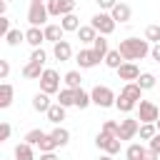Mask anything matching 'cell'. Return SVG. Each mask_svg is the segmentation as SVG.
Here are the masks:
<instances>
[{"instance_id": "6da1fadb", "label": "cell", "mask_w": 160, "mask_h": 160, "mask_svg": "<svg viewBox=\"0 0 160 160\" xmlns=\"http://www.w3.org/2000/svg\"><path fill=\"white\" fill-rule=\"evenodd\" d=\"M118 50L125 60L135 62V60H142V58L150 55V42L145 38H125V40H120Z\"/></svg>"}, {"instance_id": "7a4b0ae2", "label": "cell", "mask_w": 160, "mask_h": 160, "mask_svg": "<svg viewBox=\"0 0 160 160\" xmlns=\"http://www.w3.org/2000/svg\"><path fill=\"white\" fill-rule=\"evenodd\" d=\"M90 95H92V105H98V108H115V92L108 88V85H95L92 90H90Z\"/></svg>"}, {"instance_id": "3957f363", "label": "cell", "mask_w": 160, "mask_h": 160, "mask_svg": "<svg viewBox=\"0 0 160 160\" xmlns=\"http://www.w3.org/2000/svg\"><path fill=\"white\" fill-rule=\"evenodd\" d=\"M95 145H98V150H105V152H110V155H118L122 140H120L118 135H110V132L100 130V132L95 135Z\"/></svg>"}, {"instance_id": "277c9868", "label": "cell", "mask_w": 160, "mask_h": 160, "mask_svg": "<svg viewBox=\"0 0 160 160\" xmlns=\"http://www.w3.org/2000/svg\"><path fill=\"white\" fill-rule=\"evenodd\" d=\"M90 25L100 32V35H112V30H115V20H112V15L110 12H105V10H100V12H95L92 18H90Z\"/></svg>"}, {"instance_id": "5b68a950", "label": "cell", "mask_w": 160, "mask_h": 160, "mask_svg": "<svg viewBox=\"0 0 160 160\" xmlns=\"http://www.w3.org/2000/svg\"><path fill=\"white\" fill-rule=\"evenodd\" d=\"M40 90L48 92V95L60 92V75H58V70H52V68L42 70V75H40Z\"/></svg>"}, {"instance_id": "8992f818", "label": "cell", "mask_w": 160, "mask_h": 160, "mask_svg": "<svg viewBox=\"0 0 160 160\" xmlns=\"http://www.w3.org/2000/svg\"><path fill=\"white\" fill-rule=\"evenodd\" d=\"M48 18H50V12H48V2H30V8H28V22L30 25H48Z\"/></svg>"}, {"instance_id": "52a82bcc", "label": "cell", "mask_w": 160, "mask_h": 160, "mask_svg": "<svg viewBox=\"0 0 160 160\" xmlns=\"http://www.w3.org/2000/svg\"><path fill=\"white\" fill-rule=\"evenodd\" d=\"M160 118V108L150 100H140L138 102V120L140 122H155Z\"/></svg>"}, {"instance_id": "ba28073f", "label": "cell", "mask_w": 160, "mask_h": 160, "mask_svg": "<svg viewBox=\"0 0 160 160\" xmlns=\"http://www.w3.org/2000/svg\"><path fill=\"white\" fill-rule=\"evenodd\" d=\"M75 5L78 0H48V12L52 18H62V15L75 12Z\"/></svg>"}, {"instance_id": "9c48e42d", "label": "cell", "mask_w": 160, "mask_h": 160, "mask_svg": "<svg viewBox=\"0 0 160 160\" xmlns=\"http://www.w3.org/2000/svg\"><path fill=\"white\" fill-rule=\"evenodd\" d=\"M100 55L92 50V48H82L80 52H78V58H75V62L80 65V70H90V68H95V65H100Z\"/></svg>"}, {"instance_id": "30bf717a", "label": "cell", "mask_w": 160, "mask_h": 160, "mask_svg": "<svg viewBox=\"0 0 160 160\" xmlns=\"http://www.w3.org/2000/svg\"><path fill=\"white\" fill-rule=\"evenodd\" d=\"M138 130H140V122H138V118H125V120H120L118 138H120V140H132V138L138 135Z\"/></svg>"}, {"instance_id": "8fae6325", "label": "cell", "mask_w": 160, "mask_h": 160, "mask_svg": "<svg viewBox=\"0 0 160 160\" xmlns=\"http://www.w3.org/2000/svg\"><path fill=\"white\" fill-rule=\"evenodd\" d=\"M115 72H118V78H120V80H125V82H135V80L140 78V68H138L135 62H130V60H125Z\"/></svg>"}, {"instance_id": "7c38bea8", "label": "cell", "mask_w": 160, "mask_h": 160, "mask_svg": "<svg viewBox=\"0 0 160 160\" xmlns=\"http://www.w3.org/2000/svg\"><path fill=\"white\" fill-rule=\"evenodd\" d=\"M110 15H112L115 22H130V18H132V8H130L128 2H120V0H118V5L110 10Z\"/></svg>"}, {"instance_id": "4fadbf2b", "label": "cell", "mask_w": 160, "mask_h": 160, "mask_svg": "<svg viewBox=\"0 0 160 160\" xmlns=\"http://www.w3.org/2000/svg\"><path fill=\"white\" fill-rule=\"evenodd\" d=\"M25 42L32 45V48H40V45L45 42V30L38 28V25H30V28L25 30Z\"/></svg>"}, {"instance_id": "5bb4252c", "label": "cell", "mask_w": 160, "mask_h": 160, "mask_svg": "<svg viewBox=\"0 0 160 160\" xmlns=\"http://www.w3.org/2000/svg\"><path fill=\"white\" fill-rule=\"evenodd\" d=\"M52 55H55V60H60V62H68V60L72 58V48H70V42H68V40H60V42H55V45H52Z\"/></svg>"}, {"instance_id": "9a60e30c", "label": "cell", "mask_w": 160, "mask_h": 160, "mask_svg": "<svg viewBox=\"0 0 160 160\" xmlns=\"http://www.w3.org/2000/svg\"><path fill=\"white\" fill-rule=\"evenodd\" d=\"M42 30H45V40L48 42H60L62 40V35H65V30H62V25H55V22H48V25H42Z\"/></svg>"}, {"instance_id": "2e32d148", "label": "cell", "mask_w": 160, "mask_h": 160, "mask_svg": "<svg viewBox=\"0 0 160 160\" xmlns=\"http://www.w3.org/2000/svg\"><path fill=\"white\" fill-rule=\"evenodd\" d=\"M120 92H122L125 98H130L132 102H140V100H142V92H145V90H142V88H140L138 82H125Z\"/></svg>"}, {"instance_id": "e0dca14e", "label": "cell", "mask_w": 160, "mask_h": 160, "mask_svg": "<svg viewBox=\"0 0 160 160\" xmlns=\"http://www.w3.org/2000/svg\"><path fill=\"white\" fill-rule=\"evenodd\" d=\"M65 110H68L65 105H60V102H52V105H50V110H48L45 115H48V120H50L52 125H60V122L65 120Z\"/></svg>"}, {"instance_id": "ac0fdd59", "label": "cell", "mask_w": 160, "mask_h": 160, "mask_svg": "<svg viewBox=\"0 0 160 160\" xmlns=\"http://www.w3.org/2000/svg\"><path fill=\"white\" fill-rule=\"evenodd\" d=\"M100 32L92 28V25H80V30H78V40L82 42V45H92V40L98 38Z\"/></svg>"}, {"instance_id": "d6986e66", "label": "cell", "mask_w": 160, "mask_h": 160, "mask_svg": "<svg viewBox=\"0 0 160 160\" xmlns=\"http://www.w3.org/2000/svg\"><path fill=\"white\" fill-rule=\"evenodd\" d=\"M42 70H45V65H42V62H32V60H30V62L22 68V78H28V80H40Z\"/></svg>"}, {"instance_id": "ffe728a7", "label": "cell", "mask_w": 160, "mask_h": 160, "mask_svg": "<svg viewBox=\"0 0 160 160\" xmlns=\"http://www.w3.org/2000/svg\"><path fill=\"white\" fill-rule=\"evenodd\" d=\"M50 105H52V102H50V95H48V92H42V90L35 92V98H32V110H38V112H48Z\"/></svg>"}, {"instance_id": "44dd1931", "label": "cell", "mask_w": 160, "mask_h": 160, "mask_svg": "<svg viewBox=\"0 0 160 160\" xmlns=\"http://www.w3.org/2000/svg\"><path fill=\"white\" fill-rule=\"evenodd\" d=\"M60 25H62V30H65V32H78V30H80V18H78L75 12L62 15V18H60Z\"/></svg>"}, {"instance_id": "7402d4cb", "label": "cell", "mask_w": 160, "mask_h": 160, "mask_svg": "<svg viewBox=\"0 0 160 160\" xmlns=\"http://www.w3.org/2000/svg\"><path fill=\"white\" fill-rule=\"evenodd\" d=\"M102 62H105L110 70H118V68L125 62V58H122V55H120V50L115 48V50H108V55H105V60H102Z\"/></svg>"}, {"instance_id": "603a6c76", "label": "cell", "mask_w": 160, "mask_h": 160, "mask_svg": "<svg viewBox=\"0 0 160 160\" xmlns=\"http://www.w3.org/2000/svg\"><path fill=\"white\" fill-rule=\"evenodd\" d=\"M12 95H15L12 85L10 82H2L0 85V108H10L12 105Z\"/></svg>"}, {"instance_id": "cb8c5ba5", "label": "cell", "mask_w": 160, "mask_h": 160, "mask_svg": "<svg viewBox=\"0 0 160 160\" xmlns=\"http://www.w3.org/2000/svg\"><path fill=\"white\" fill-rule=\"evenodd\" d=\"M88 105H92V95L88 90H82V88H75V108L85 110Z\"/></svg>"}, {"instance_id": "d4e9b609", "label": "cell", "mask_w": 160, "mask_h": 160, "mask_svg": "<svg viewBox=\"0 0 160 160\" xmlns=\"http://www.w3.org/2000/svg\"><path fill=\"white\" fill-rule=\"evenodd\" d=\"M15 160H35L32 145H30V142H18V145H15Z\"/></svg>"}, {"instance_id": "484cf974", "label": "cell", "mask_w": 160, "mask_h": 160, "mask_svg": "<svg viewBox=\"0 0 160 160\" xmlns=\"http://www.w3.org/2000/svg\"><path fill=\"white\" fill-rule=\"evenodd\" d=\"M115 108H118V110H120V112H125V115H128V112H132V110H135V108H138V102H132V100H130V98H125V95H122V92H120V95H118V98H115Z\"/></svg>"}, {"instance_id": "4316f807", "label": "cell", "mask_w": 160, "mask_h": 160, "mask_svg": "<svg viewBox=\"0 0 160 160\" xmlns=\"http://www.w3.org/2000/svg\"><path fill=\"white\" fill-rule=\"evenodd\" d=\"M92 50L105 60V55H108V50H110V45H108V35H98V38L92 40Z\"/></svg>"}, {"instance_id": "83f0119b", "label": "cell", "mask_w": 160, "mask_h": 160, "mask_svg": "<svg viewBox=\"0 0 160 160\" xmlns=\"http://www.w3.org/2000/svg\"><path fill=\"white\" fill-rule=\"evenodd\" d=\"M155 132H158V125L155 122H140V130H138V135H140V140H152L155 138Z\"/></svg>"}, {"instance_id": "f1b7e54d", "label": "cell", "mask_w": 160, "mask_h": 160, "mask_svg": "<svg viewBox=\"0 0 160 160\" xmlns=\"http://www.w3.org/2000/svg\"><path fill=\"white\" fill-rule=\"evenodd\" d=\"M50 135L55 138V142H58V148H65V145L70 142V130H68V128H60V125H58V128H55V130H52Z\"/></svg>"}, {"instance_id": "f546056e", "label": "cell", "mask_w": 160, "mask_h": 160, "mask_svg": "<svg viewBox=\"0 0 160 160\" xmlns=\"http://www.w3.org/2000/svg\"><path fill=\"white\" fill-rule=\"evenodd\" d=\"M142 152H145V145L142 142H130L128 150H125V158L128 160H142Z\"/></svg>"}, {"instance_id": "4dcf8cb0", "label": "cell", "mask_w": 160, "mask_h": 160, "mask_svg": "<svg viewBox=\"0 0 160 160\" xmlns=\"http://www.w3.org/2000/svg\"><path fill=\"white\" fill-rule=\"evenodd\" d=\"M5 42H8L10 48H18L20 42H25V32H22V30H18V28H12V30L5 35Z\"/></svg>"}, {"instance_id": "1f68e13d", "label": "cell", "mask_w": 160, "mask_h": 160, "mask_svg": "<svg viewBox=\"0 0 160 160\" xmlns=\"http://www.w3.org/2000/svg\"><path fill=\"white\" fill-rule=\"evenodd\" d=\"M58 102L65 105V108L75 105V90H72V88H62V90L58 92Z\"/></svg>"}, {"instance_id": "d6a6232c", "label": "cell", "mask_w": 160, "mask_h": 160, "mask_svg": "<svg viewBox=\"0 0 160 160\" xmlns=\"http://www.w3.org/2000/svg\"><path fill=\"white\" fill-rule=\"evenodd\" d=\"M135 82H138L142 90H152V88H155V82H158V78H155L152 72H140V78H138Z\"/></svg>"}, {"instance_id": "836d02e7", "label": "cell", "mask_w": 160, "mask_h": 160, "mask_svg": "<svg viewBox=\"0 0 160 160\" xmlns=\"http://www.w3.org/2000/svg\"><path fill=\"white\" fill-rule=\"evenodd\" d=\"M82 85V75L78 72V70H70V72H65V88H80Z\"/></svg>"}, {"instance_id": "e575fe53", "label": "cell", "mask_w": 160, "mask_h": 160, "mask_svg": "<svg viewBox=\"0 0 160 160\" xmlns=\"http://www.w3.org/2000/svg\"><path fill=\"white\" fill-rule=\"evenodd\" d=\"M38 148H40V152H55V148H58V142H55V138L50 135V132H45V138L38 142Z\"/></svg>"}, {"instance_id": "d590c367", "label": "cell", "mask_w": 160, "mask_h": 160, "mask_svg": "<svg viewBox=\"0 0 160 160\" xmlns=\"http://www.w3.org/2000/svg\"><path fill=\"white\" fill-rule=\"evenodd\" d=\"M145 40L152 42V45L160 42V25H148V28H145Z\"/></svg>"}, {"instance_id": "8d00e7d4", "label": "cell", "mask_w": 160, "mask_h": 160, "mask_svg": "<svg viewBox=\"0 0 160 160\" xmlns=\"http://www.w3.org/2000/svg\"><path fill=\"white\" fill-rule=\"evenodd\" d=\"M42 138H45V132H42V130H38V128H35V130H30V132H28V135H25V142H30V145H38V142H40V140H42Z\"/></svg>"}, {"instance_id": "74e56055", "label": "cell", "mask_w": 160, "mask_h": 160, "mask_svg": "<svg viewBox=\"0 0 160 160\" xmlns=\"http://www.w3.org/2000/svg\"><path fill=\"white\" fill-rule=\"evenodd\" d=\"M30 60H32V62H42V65H45V60H48V52H45L42 48H32V55H30Z\"/></svg>"}, {"instance_id": "f35d334b", "label": "cell", "mask_w": 160, "mask_h": 160, "mask_svg": "<svg viewBox=\"0 0 160 160\" xmlns=\"http://www.w3.org/2000/svg\"><path fill=\"white\" fill-rule=\"evenodd\" d=\"M100 130H105V132H110V135H118V130H120V122H115V120H105Z\"/></svg>"}, {"instance_id": "ab89813d", "label": "cell", "mask_w": 160, "mask_h": 160, "mask_svg": "<svg viewBox=\"0 0 160 160\" xmlns=\"http://www.w3.org/2000/svg\"><path fill=\"white\" fill-rule=\"evenodd\" d=\"M10 30H12V28H10V20H8V15H0V35L5 38Z\"/></svg>"}, {"instance_id": "60d3db41", "label": "cell", "mask_w": 160, "mask_h": 160, "mask_svg": "<svg viewBox=\"0 0 160 160\" xmlns=\"http://www.w3.org/2000/svg\"><path fill=\"white\" fill-rule=\"evenodd\" d=\"M95 2H98V8H100V10H108V12L118 5V0H95Z\"/></svg>"}, {"instance_id": "b9f144b4", "label": "cell", "mask_w": 160, "mask_h": 160, "mask_svg": "<svg viewBox=\"0 0 160 160\" xmlns=\"http://www.w3.org/2000/svg\"><path fill=\"white\" fill-rule=\"evenodd\" d=\"M8 75H10V62L8 60H0V78L8 80Z\"/></svg>"}, {"instance_id": "7bdbcfd3", "label": "cell", "mask_w": 160, "mask_h": 160, "mask_svg": "<svg viewBox=\"0 0 160 160\" xmlns=\"http://www.w3.org/2000/svg\"><path fill=\"white\" fill-rule=\"evenodd\" d=\"M10 132H12L10 122H2V125H0V140H8V138H10Z\"/></svg>"}, {"instance_id": "ee69618b", "label": "cell", "mask_w": 160, "mask_h": 160, "mask_svg": "<svg viewBox=\"0 0 160 160\" xmlns=\"http://www.w3.org/2000/svg\"><path fill=\"white\" fill-rule=\"evenodd\" d=\"M142 160H160V155H158L152 148H145V152H142Z\"/></svg>"}, {"instance_id": "f6af8a7d", "label": "cell", "mask_w": 160, "mask_h": 160, "mask_svg": "<svg viewBox=\"0 0 160 160\" xmlns=\"http://www.w3.org/2000/svg\"><path fill=\"white\" fill-rule=\"evenodd\" d=\"M150 58H152V62H160V42H155L150 48Z\"/></svg>"}, {"instance_id": "bcb514c9", "label": "cell", "mask_w": 160, "mask_h": 160, "mask_svg": "<svg viewBox=\"0 0 160 160\" xmlns=\"http://www.w3.org/2000/svg\"><path fill=\"white\" fill-rule=\"evenodd\" d=\"M148 148H152V150H155V152H158V155H160V130H158V132H155V138H152V140H150V145H148Z\"/></svg>"}, {"instance_id": "7dc6e473", "label": "cell", "mask_w": 160, "mask_h": 160, "mask_svg": "<svg viewBox=\"0 0 160 160\" xmlns=\"http://www.w3.org/2000/svg\"><path fill=\"white\" fill-rule=\"evenodd\" d=\"M40 160H58L55 152H40Z\"/></svg>"}, {"instance_id": "c3c4849f", "label": "cell", "mask_w": 160, "mask_h": 160, "mask_svg": "<svg viewBox=\"0 0 160 160\" xmlns=\"http://www.w3.org/2000/svg\"><path fill=\"white\" fill-rule=\"evenodd\" d=\"M98 160H112V155H110V152H105V155H100Z\"/></svg>"}, {"instance_id": "681fc988", "label": "cell", "mask_w": 160, "mask_h": 160, "mask_svg": "<svg viewBox=\"0 0 160 160\" xmlns=\"http://www.w3.org/2000/svg\"><path fill=\"white\" fill-rule=\"evenodd\" d=\"M30 2H48V0H30Z\"/></svg>"}, {"instance_id": "f907efd6", "label": "cell", "mask_w": 160, "mask_h": 160, "mask_svg": "<svg viewBox=\"0 0 160 160\" xmlns=\"http://www.w3.org/2000/svg\"><path fill=\"white\" fill-rule=\"evenodd\" d=\"M155 125H158V130H160V118H158V120H155Z\"/></svg>"}, {"instance_id": "816d5d0a", "label": "cell", "mask_w": 160, "mask_h": 160, "mask_svg": "<svg viewBox=\"0 0 160 160\" xmlns=\"http://www.w3.org/2000/svg\"><path fill=\"white\" fill-rule=\"evenodd\" d=\"M5 2H12V0H5Z\"/></svg>"}]
</instances>
